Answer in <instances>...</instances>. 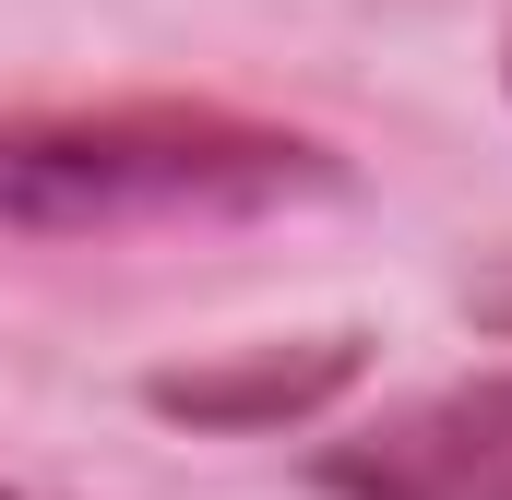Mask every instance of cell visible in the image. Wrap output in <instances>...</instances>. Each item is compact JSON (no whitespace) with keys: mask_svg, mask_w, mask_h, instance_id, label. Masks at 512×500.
I'll use <instances>...</instances> for the list:
<instances>
[{"mask_svg":"<svg viewBox=\"0 0 512 500\" xmlns=\"http://www.w3.org/2000/svg\"><path fill=\"white\" fill-rule=\"evenodd\" d=\"M346 155L251 108H12L0 120V239H108V227H227L334 203Z\"/></svg>","mask_w":512,"mask_h":500,"instance_id":"1","label":"cell"},{"mask_svg":"<svg viewBox=\"0 0 512 500\" xmlns=\"http://www.w3.org/2000/svg\"><path fill=\"white\" fill-rule=\"evenodd\" d=\"M322 500H512V370L441 381L310 453Z\"/></svg>","mask_w":512,"mask_h":500,"instance_id":"2","label":"cell"},{"mask_svg":"<svg viewBox=\"0 0 512 500\" xmlns=\"http://www.w3.org/2000/svg\"><path fill=\"white\" fill-rule=\"evenodd\" d=\"M370 370V334H286V346H227V358H191V370H143V417L167 429H310L346 381Z\"/></svg>","mask_w":512,"mask_h":500,"instance_id":"3","label":"cell"},{"mask_svg":"<svg viewBox=\"0 0 512 500\" xmlns=\"http://www.w3.org/2000/svg\"><path fill=\"white\" fill-rule=\"evenodd\" d=\"M501 96H512V48H501Z\"/></svg>","mask_w":512,"mask_h":500,"instance_id":"4","label":"cell"},{"mask_svg":"<svg viewBox=\"0 0 512 500\" xmlns=\"http://www.w3.org/2000/svg\"><path fill=\"white\" fill-rule=\"evenodd\" d=\"M0 500H36V489H0Z\"/></svg>","mask_w":512,"mask_h":500,"instance_id":"5","label":"cell"}]
</instances>
